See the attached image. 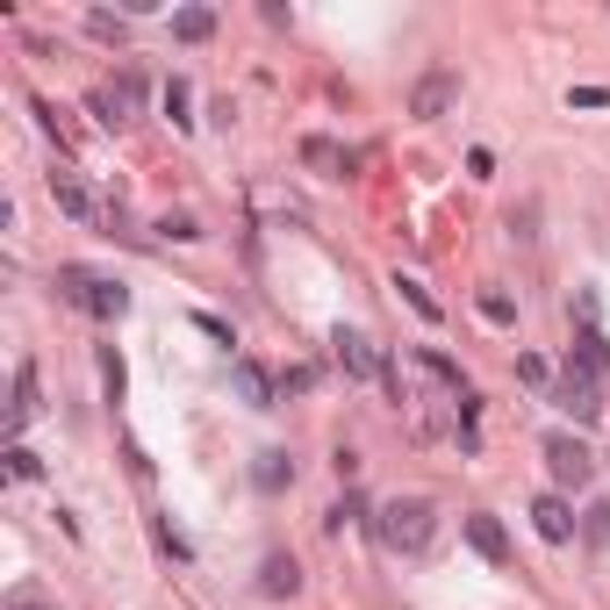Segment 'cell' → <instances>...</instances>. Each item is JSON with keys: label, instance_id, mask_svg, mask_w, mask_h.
<instances>
[{"label": "cell", "instance_id": "6da1fadb", "mask_svg": "<svg viewBox=\"0 0 610 610\" xmlns=\"http://www.w3.org/2000/svg\"><path fill=\"white\" fill-rule=\"evenodd\" d=\"M438 532V510L424 503V496H395V503L374 510V539L388 546V553H424Z\"/></svg>", "mask_w": 610, "mask_h": 610}, {"label": "cell", "instance_id": "7a4b0ae2", "mask_svg": "<svg viewBox=\"0 0 610 610\" xmlns=\"http://www.w3.org/2000/svg\"><path fill=\"white\" fill-rule=\"evenodd\" d=\"M58 295L72 302V309H87V316H122L130 309V288L122 280H101V273H87V266H58Z\"/></svg>", "mask_w": 610, "mask_h": 610}, {"label": "cell", "instance_id": "3957f363", "mask_svg": "<svg viewBox=\"0 0 610 610\" xmlns=\"http://www.w3.org/2000/svg\"><path fill=\"white\" fill-rule=\"evenodd\" d=\"M546 467H553V481H560V488H589V474H596V453L582 446V438L553 431V438H546Z\"/></svg>", "mask_w": 610, "mask_h": 610}, {"label": "cell", "instance_id": "277c9868", "mask_svg": "<svg viewBox=\"0 0 610 610\" xmlns=\"http://www.w3.org/2000/svg\"><path fill=\"white\" fill-rule=\"evenodd\" d=\"M453 101H460V72H424L417 80V94H410V115L417 122H438V115H453Z\"/></svg>", "mask_w": 610, "mask_h": 610}, {"label": "cell", "instance_id": "5b68a950", "mask_svg": "<svg viewBox=\"0 0 610 610\" xmlns=\"http://www.w3.org/2000/svg\"><path fill=\"white\" fill-rule=\"evenodd\" d=\"M137 108H144V80H137V72H122V80H108V87L94 94V115H101L108 130L137 122Z\"/></svg>", "mask_w": 610, "mask_h": 610}, {"label": "cell", "instance_id": "8992f818", "mask_svg": "<svg viewBox=\"0 0 610 610\" xmlns=\"http://www.w3.org/2000/svg\"><path fill=\"white\" fill-rule=\"evenodd\" d=\"M553 402H560V410H575V417H582V424H589V417H596V410H603V395H596V374H589V366H582V359H575V352H568V374H560V388H553Z\"/></svg>", "mask_w": 610, "mask_h": 610}, {"label": "cell", "instance_id": "52a82bcc", "mask_svg": "<svg viewBox=\"0 0 610 610\" xmlns=\"http://www.w3.org/2000/svg\"><path fill=\"white\" fill-rule=\"evenodd\" d=\"M331 345H338V366H345L352 381H381V374H388V366H381V352H374V338H366V331H338Z\"/></svg>", "mask_w": 610, "mask_h": 610}, {"label": "cell", "instance_id": "ba28073f", "mask_svg": "<svg viewBox=\"0 0 610 610\" xmlns=\"http://www.w3.org/2000/svg\"><path fill=\"white\" fill-rule=\"evenodd\" d=\"M532 524H539L546 546H568V539L582 532V517L568 510V496H539V503H532Z\"/></svg>", "mask_w": 610, "mask_h": 610}, {"label": "cell", "instance_id": "9c48e42d", "mask_svg": "<svg viewBox=\"0 0 610 610\" xmlns=\"http://www.w3.org/2000/svg\"><path fill=\"white\" fill-rule=\"evenodd\" d=\"M51 202L72 216V223H101V202L80 187V173H51Z\"/></svg>", "mask_w": 610, "mask_h": 610}, {"label": "cell", "instance_id": "30bf717a", "mask_svg": "<svg viewBox=\"0 0 610 610\" xmlns=\"http://www.w3.org/2000/svg\"><path fill=\"white\" fill-rule=\"evenodd\" d=\"M230 381H237V395L252 402V410H273V402H280V381L266 374L259 359H237V366H230Z\"/></svg>", "mask_w": 610, "mask_h": 610}, {"label": "cell", "instance_id": "8fae6325", "mask_svg": "<svg viewBox=\"0 0 610 610\" xmlns=\"http://www.w3.org/2000/svg\"><path fill=\"white\" fill-rule=\"evenodd\" d=\"M467 546H474L481 560H496V568H503V560H510V532H503V517L474 510V517H467Z\"/></svg>", "mask_w": 610, "mask_h": 610}, {"label": "cell", "instance_id": "7c38bea8", "mask_svg": "<svg viewBox=\"0 0 610 610\" xmlns=\"http://www.w3.org/2000/svg\"><path fill=\"white\" fill-rule=\"evenodd\" d=\"M295 589H302V560L295 553H266L259 560V596L280 603V596H295Z\"/></svg>", "mask_w": 610, "mask_h": 610}, {"label": "cell", "instance_id": "4fadbf2b", "mask_svg": "<svg viewBox=\"0 0 610 610\" xmlns=\"http://www.w3.org/2000/svg\"><path fill=\"white\" fill-rule=\"evenodd\" d=\"M29 417H36V366L22 359L15 366V402H8V431L22 438V431H29Z\"/></svg>", "mask_w": 610, "mask_h": 610}, {"label": "cell", "instance_id": "5bb4252c", "mask_svg": "<svg viewBox=\"0 0 610 610\" xmlns=\"http://www.w3.org/2000/svg\"><path fill=\"white\" fill-rule=\"evenodd\" d=\"M417 359H424V374H431V381L446 388V395H453V402H460V395H474V388H467V374H460V366L446 359V352H438V345H424Z\"/></svg>", "mask_w": 610, "mask_h": 610}, {"label": "cell", "instance_id": "9a60e30c", "mask_svg": "<svg viewBox=\"0 0 610 610\" xmlns=\"http://www.w3.org/2000/svg\"><path fill=\"white\" fill-rule=\"evenodd\" d=\"M575 359H582V366H589L596 381H603V374H610V338H603V331H596V324H582V338H575Z\"/></svg>", "mask_w": 610, "mask_h": 610}, {"label": "cell", "instance_id": "2e32d148", "mask_svg": "<svg viewBox=\"0 0 610 610\" xmlns=\"http://www.w3.org/2000/svg\"><path fill=\"white\" fill-rule=\"evenodd\" d=\"M302 158H309L316 173H352V151H338L331 137H302Z\"/></svg>", "mask_w": 610, "mask_h": 610}, {"label": "cell", "instance_id": "e0dca14e", "mask_svg": "<svg viewBox=\"0 0 610 610\" xmlns=\"http://www.w3.org/2000/svg\"><path fill=\"white\" fill-rule=\"evenodd\" d=\"M173 36H180V44H209V36H216V8H180Z\"/></svg>", "mask_w": 610, "mask_h": 610}, {"label": "cell", "instance_id": "ac0fdd59", "mask_svg": "<svg viewBox=\"0 0 610 610\" xmlns=\"http://www.w3.org/2000/svg\"><path fill=\"white\" fill-rule=\"evenodd\" d=\"M252 481H259L266 496H280V488L295 481V460H288V453H259V467H252Z\"/></svg>", "mask_w": 610, "mask_h": 610}, {"label": "cell", "instance_id": "d6986e66", "mask_svg": "<svg viewBox=\"0 0 610 610\" xmlns=\"http://www.w3.org/2000/svg\"><path fill=\"white\" fill-rule=\"evenodd\" d=\"M101 388H108V402H122V388H130V366H122L115 345H101Z\"/></svg>", "mask_w": 610, "mask_h": 610}, {"label": "cell", "instance_id": "ffe728a7", "mask_svg": "<svg viewBox=\"0 0 610 610\" xmlns=\"http://www.w3.org/2000/svg\"><path fill=\"white\" fill-rule=\"evenodd\" d=\"M359 517H366V496H359V488H345V496H338V510H331L324 524H331V532H345V524H359Z\"/></svg>", "mask_w": 610, "mask_h": 610}, {"label": "cell", "instance_id": "44dd1931", "mask_svg": "<svg viewBox=\"0 0 610 610\" xmlns=\"http://www.w3.org/2000/svg\"><path fill=\"white\" fill-rule=\"evenodd\" d=\"M87 29L101 36V44H122V36H130V22H122V15H108V8H94V15H87Z\"/></svg>", "mask_w": 610, "mask_h": 610}, {"label": "cell", "instance_id": "7402d4cb", "mask_svg": "<svg viewBox=\"0 0 610 610\" xmlns=\"http://www.w3.org/2000/svg\"><path fill=\"white\" fill-rule=\"evenodd\" d=\"M395 288H402V302H410V309H417L424 324H438V302L424 295V280H395Z\"/></svg>", "mask_w": 610, "mask_h": 610}, {"label": "cell", "instance_id": "603a6c76", "mask_svg": "<svg viewBox=\"0 0 610 610\" xmlns=\"http://www.w3.org/2000/svg\"><path fill=\"white\" fill-rule=\"evenodd\" d=\"M187 101H194V94H187V80H173V87H166V115H173V130H187Z\"/></svg>", "mask_w": 610, "mask_h": 610}, {"label": "cell", "instance_id": "cb8c5ba5", "mask_svg": "<svg viewBox=\"0 0 610 610\" xmlns=\"http://www.w3.org/2000/svg\"><path fill=\"white\" fill-rule=\"evenodd\" d=\"M8 474H15V481H36V474H44V460H36L29 446H8Z\"/></svg>", "mask_w": 610, "mask_h": 610}, {"label": "cell", "instance_id": "d4e9b609", "mask_svg": "<svg viewBox=\"0 0 610 610\" xmlns=\"http://www.w3.org/2000/svg\"><path fill=\"white\" fill-rule=\"evenodd\" d=\"M151 532H158V546H166V553H173V560H194V546H187V539H180V532H173V517H158Z\"/></svg>", "mask_w": 610, "mask_h": 610}, {"label": "cell", "instance_id": "484cf974", "mask_svg": "<svg viewBox=\"0 0 610 610\" xmlns=\"http://www.w3.org/2000/svg\"><path fill=\"white\" fill-rule=\"evenodd\" d=\"M582 539H596V546H610V503H596L589 517H582Z\"/></svg>", "mask_w": 610, "mask_h": 610}, {"label": "cell", "instance_id": "4316f807", "mask_svg": "<svg viewBox=\"0 0 610 610\" xmlns=\"http://www.w3.org/2000/svg\"><path fill=\"white\" fill-rule=\"evenodd\" d=\"M316 388V366H288V374H280V395H309Z\"/></svg>", "mask_w": 610, "mask_h": 610}, {"label": "cell", "instance_id": "83f0119b", "mask_svg": "<svg viewBox=\"0 0 610 610\" xmlns=\"http://www.w3.org/2000/svg\"><path fill=\"white\" fill-rule=\"evenodd\" d=\"M481 316H488V324H517V302H510V295H481Z\"/></svg>", "mask_w": 610, "mask_h": 610}, {"label": "cell", "instance_id": "f1b7e54d", "mask_svg": "<svg viewBox=\"0 0 610 610\" xmlns=\"http://www.w3.org/2000/svg\"><path fill=\"white\" fill-rule=\"evenodd\" d=\"M568 108H610V87H568Z\"/></svg>", "mask_w": 610, "mask_h": 610}, {"label": "cell", "instance_id": "f546056e", "mask_svg": "<svg viewBox=\"0 0 610 610\" xmlns=\"http://www.w3.org/2000/svg\"><path fill=\"white\" fill-rule=\"evenodd\" d=\"M517 381H532V388H546V381H553V374H546V359H532V352H524V359H517Z\"/></svg>", "mask_w": 610, "mask_h": 610}, {"label": "cell", "instance_id": "4dcf8cb0", "mask_svg": "<svg viewBox=\"0 0 610 610\" xmlns=\"http://www.w3.org/2000/svg\"><path fill=\"white\" fill-rule=\"evenodd\" d=\"M8 610H51V603H44V596H15V603H8Z\"/></svg>", "mask_w": 610, "mask_h": 610}]
</instances>
